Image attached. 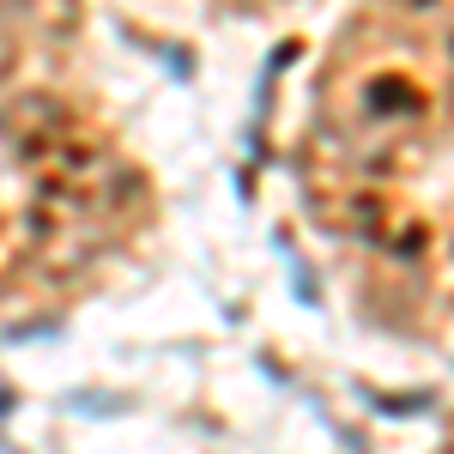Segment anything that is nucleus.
Instances as JSON below:
<instances>
[{
  "instance_id": "nucleus-1",
  "label": "nucleus",
  "mask_w": 454,
  "mask_h": 454,
  "mask_svg": "<svg viewBox=\"0 0 454 454\" xmlns=\"http://www.w3.org/2000/svg\"><path fill=\"white\" fill-rule=\"evenodd\" d=\"M12 248H19V224H0V273L12 267Z\"/></svg>"
}]
</instances>
